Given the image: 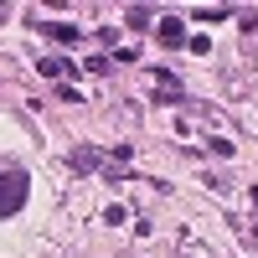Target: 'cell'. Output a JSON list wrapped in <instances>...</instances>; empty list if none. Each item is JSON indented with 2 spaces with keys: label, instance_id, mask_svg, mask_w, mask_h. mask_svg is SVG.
Masks as SVG:
<instances>
[{
  "label": "cell",
  "instance_id": "6da1fadb",
  "mask_svg": "<svg viewBox=\"0 0 258 258\" xmlns=\"http://www.w3.org/2000/svg\"><path fill=\"white\" fill-rule=\"evenodd\" d=\"M26 207V170H0V217H16Z\"/></svg>",
  "mask_w": 258,
  "mask_h": 258
},
{
  "label": "cell",
  "instance_id": "7a4b0ae2",
  "mask_svg": "<svg viewBox=\"0 0 258 258\" xmlns=\"http://www.w3.org/2000/svg\"><path fill=\"white\" fill-rule=\"evenodd\" d=\"M160 41H165V47H181V41H186V26H181L176 16H165V21H160Z\"/></svg>",
  "mask_w": 258,
  "mask_h": 258
},
{
  "label": "cell",
  "instance_id": "3957f363",
  "mask_svg": "<svg viewBox=\"0 0 258 258\" xmlns=\"http://www.w3.org/2000/svg\"><path fill=\"white\" fill-rule=\"evenodd\" d=\"M36 68L47 73V78H62V73H68V62H57V57H47V62H36Z\"/></svg>",
  "mask_w": 258,
  "mask_h": 258
},
{
  "label": "cell",
  "instance_id": "277c9868",
  "mask_svg": "<svg viewBox=\"0 0 258 258\" xmlns=\"http://www.w3.org/2000/svg\"><path fill=\"white\" fill-rule=\"evenodd\" d=\"M73 165H78V170H93V165H98V155H93V150H78Z\"/></svg>",
  "mask_w": 258,
  "mask_h": 258
},
{
  "label": "cell",
  "instance_id": "5b68a950",
  "mask_svg": "<svg viewBox=\"0 0 258 258\" xmlns=\"http://www.w3.org/2000/svg\"><path fill=\"white\" fill-rule=\"evenodd\" d=\"M222 16H227V6H212V11L202 6V11H197V21H222Z\"/></svg>",
  "mask_w": 258,
  "mask_h": 258
}]
</instances>
